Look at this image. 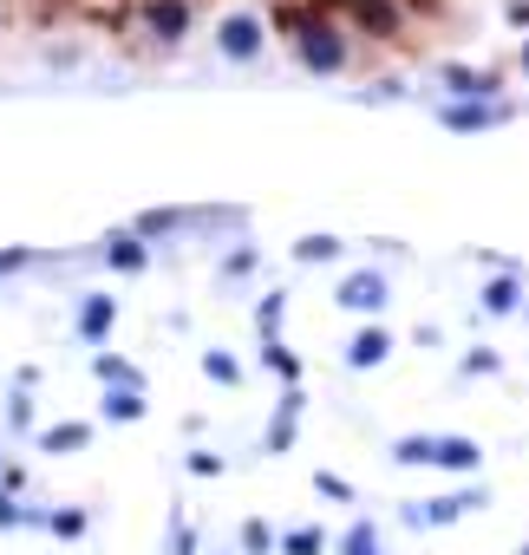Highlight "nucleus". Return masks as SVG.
I'll use <instances>...</instances> for the list:
<instances>
[{
    "label": "nucleus",
    "instance_id": "nucleus-1",
    "mask_svg": "<svg viewBox=\"0 0 529 555\" xmlns=\"http://www.w3.org/2000/svg\"><path fill=\"white\" fill-rule=\"evenodd\" d=\"M295 53H301V66H308V73H340V66H347V47H340V34H334V27H321V21H301V34H295Z\"/></svg>",
    "mask_w": 529,
    "mask_h": 555
},
{
    "label": "nucleus",
    "instance_id": "nucleus-2",
    "mask_svg": "<svg viewBox=\"0 0 529 555\" xmlns=\"http://www.w3.org/2000/svg\"><path fill=\"white\" fill-rule=\"evenodd\" d=\"M216 47H222V60H255L261 53V21L255 14H222V27H216Z\"/></svg>",
    "mask_w": 529,
    "mask_h": 555
},
{
    "label": "nucleus",
    "instance_id": "nucleus-3",
    "mask_svg": "<svg viewBox=\"0 0 529 555\" xmlns=\"http://www.w3.org/2000/svg\"><path fill=\"white\" fill-rule=\"evenodd\" d=\"M144 21H151V34H157V40H170V47H177V40L190 34V0H151Z\"/></svg>",
    "mask_w": 529,
    "mask_h": 555
},
{
    "label": "nucleus",
    "instance_id": "nucleus-4",
    "mask_svg": "<svg viewBox=\"0 0 529 555\" xmlns=\"http://www.w3.org/2000/svg\"><path fill=\"white\" fill-rule=\"evenodd\" d=\"M444 125H451V131H477V125H509V105H496V99H477V105H451V112H444Z\"/></svg>",
    "mask_w": 529,
    "mask_h": 555
},
{
    "label": "nucleus",
    "instance_id": "nucleus-5",
    "mask_svg": "<svg viewBox=\"0 0 529 555\" xmlns=\"http://www.w3.org/2000/svg\"><path fill=\"white\" fill-rule=\"evenodd\" d=\"M379 301H386L379 274H353V282H347V308H379Z\"/></svg>",
    "mask_w": 529,
    "mask_h": 555
},
{
    "label": "nucleus",
    "instance_id": "nucleus-6",
    "mask_svg": "<svg viewBox=\"0 0 529 555\" xmlns=\"http://www.w3.org/2000/svg\"><path fill=\"white\" fill-rule=\"evenodd\" d=\"M379 353H386V340H373V334H366V340H360V347H353V360H360V366H373V360H379Z\"/></svg>",
    "mask_w": 529,
    "mask_h": 555
},
{
    "label": "nucleus",
    "instance_id": "nucleus-7",
    "mask_svg": "<svg viewBox=\"0 0 529 555\" xmlns=\"http://www.w3.org/2000/svg\"><path fill=\"white\" fill-rule=\"evenodd\" d=\"M503 14H509L516 27H529V0H503Z\"/></svg>",
    "mask_w": 529,
    "mask_h": 555
},
{
    "label": "nucleus",
    "instance_id": "nucleus-8",
    "mask_svg": "<svg viewBox=\"0 0 529 555\" xmlns=\"http://www.w3.org/2000/svg\"><path fill=\"white\" fill-rule=\"evenodd\" d=\"M522 66H529V47H522Z\"/></svg>",
    "mask_w": 529,
    "mask_h": 555
}]
</instances>
